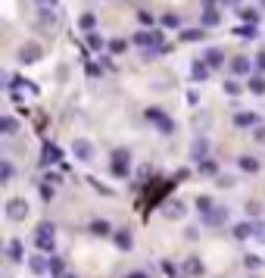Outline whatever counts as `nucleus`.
Returning <instances> with one entry per match:
<instances>
[{
    "mask_svg": "<svg viewBox=\"0 0 265 278\" xmlns=\"http://www.w3.org/2000/svg\"><path fill=\"white\" fill-rule=\"evenodd\" d=\"M53 234H56V228H53L50 222H41L38 228H35V244L44 250V253H47V250H53V241H56Z\"/></svg>",
    "mask_w": 265,
    "mask_h": 278,
    "instance_id": "f257e3e1",
    "label": "nucleus"
},
{
    "mask_svg": "<svg viewBox=\"0 0 265 278\" xmlns=\"http://www.w3.org/2000/svg\"><path fill=\"white\" fill-rule=\"evenodd\" d=\"M147 119H150L153 125H156V128H159L162 134H172V131H175V122L169 119V116L162 113L159 106H150V109H147Z\"/></svg>",
    "mask_w": 265,
    "mask_h": 278,
    "instance_id": "f03ea898",
    "label": "nucleus"
},
{
    "mask_svg": "<svg viewBox=\"0 0 265 278\" xmlns=\"http://www.w3.org/2000/svg\"><path fill=\"white\" fill-rule=\"evenodd\" d=\"M128 172H131V153H128V150H116L113 153V175L122 178Z\"/></svg>",
    "mask_w": 265,
    "mask_h": 278,
    "instance_id": "7ed1b4c3",
    "label": "nucleus"
},
{
    "mask_svg": "<svg viewBox=\"0 0 265 278\" xmlns=\"http://www.w3.org/2000/svg\"><path fill=\"white\" fill-rule=\"evenodd\" d=\"M134 41H138L141 47H150V53H147V60H150V56L159 50V44H162V35H159V31H141Z\"/></svg>",
    "mask_w": 265,
    "mask_h": 278,
    "instance_id": "20e7f679",
    "label": "nucleus"
},
{
    "mask_svg": "<svg viewBox=\"0 0 265 278\" xmlns=\"http://www.w3.org/2000/svg\"><path fill=\"white\" fill-rule=\"evenodd\" d=\"M6 216L13 219V222H22L25 216H28V203H25L22 197H16V200H10V203H6Z\"/></svg>",
    "mask_w": 265,
    "mask_h": 278,
    "instance_id": "39448f33",
    "label": "nucleus"
},
{
    "mask_svg": "<svg viewBox=\"0 0 265 278\" xmlns=\"http://www.w3.org/2000/svg\"><path fill=\"white\" fill-rule=\"evenodd\" d=\"M72 153L78 156L81 163H91V159H94V144H91V141H84V138H78L72 144Z\"/></svg>",
    "mask_w": 265,
    "mask_h": 278,
    "instance_id": "423d86ee",
    "label": "nucleus"
},
{
    "mask_svg": "<svg viewBox=\"0 0 265 278\" xmlns=\"http://www.w3.org/2000/svg\"><path fill=\"white\" fill-rule=\"evenodd\" d=\"M41 44H35V41H28V44H22V50H19V60L22 63H38L41 60Z\"/></svg>",
    "mask_w": 265,
    "mask_h": 278,
    "instance_id": "0eeeda50",
    "label": "nucleus"
},
{
    "mask_svg": "<svg viewBox=\"0 0 265 278\" xmlns=\"http://www.w3.org/2000/svg\"><path fill=\"white\" fill-rule=\"evenodd\" d=\"M162 216H166V219H181L184 216V203H181V200H169V203L162 206Z\"/></svg>",
    "mask_w": 265,
    "mask_h": 278,
    "instance_id": "6e6552de",
    "label": "nucleus"
},
{
    "mask_svg": "<svg viewBox=\"0 0 265 278\" xmlns=\"http://www.w3.org/2000/svg\"><path fill=\"white\" fill-rule=\"evenodd\" d=\"M206 150H209V141H206V138H203V134H200V138H196L193 144H191V156L196 159V163H200V159L206 156Z\"/></svg>",
    "mask_w": 265,
    "mask_h": 278,
    "instance_id": "1a4fd4ad",
    "label": "nucleus"
},
{
    "mask_svg": "<svg viewBox=\"0 0 265 278\" xmlns=\"http://www.w3.org/2000/svg\"><path fill=\"white\" fill-rule=\"evenodd\" d=\"M28 269H31L35 275H47V272H50V263H47L44 256H31V259H28Z\"/></svg>",
    "mask_w": 265,
    "mask_h": 278,
    "instance_id": "9d476101",
    "label": "nucleus"
},
{
    "mask_svg": "<svg viewBox=\"0 0 265 278\" xmlns=\"http://www.w3.org/2000/svg\"><path fill=\"white\" fill-rule=\"evenodd\" d=\"M203 219H206V225H221V222H228V209L216 206V209H212V213H206Z\"/></svg>",
    "mask_w": 265,
    "mask_h": 278,
    "instance_id": "9b49d317",
    "label": "nucleus"
},
{
    "mask_svg": "<svg viewBox=\"0 0 265 278\" xmlns=\"http://www.w3.org/2000/svg\"><path fill=\"white\" fill-rule=\"evenodd\" d=\"M250 60H246V56H234V60H231V72H234V75H246V72H250Z\"/></svg>",
    "mask_w": 265,
    "mask_h": 278,
    "instance_id": "f8f14e48",
    "label": "nucleus"
},
{
    "mask_svg": "<svg viewBox=\"0 0 265 278\" xmlns=\"http://www.w3.org/2000/svg\"><path fill=\"white\" fill-rule=\"evenodd\" d=\"M44 166H53V163H59V147L56 144H47L44 147V159H41Z\"/></svg>",
    "mask_w": 265,
    "mask_h": 278,
    "instance_id": "ddd939ff",
    "label": "nucleus"
},
{
    "mask_svg": "<svg viewBox=\"0 0 265 278\" xmlns=\"http://www.w3.org/2000/svg\"><path fill=\"white\" fill-rule=\"evenodd\" d=\"M131 244H134V241H131V231H125V228L116 231V247H119V250H131Z\"/></svg>",
    "mask_w": 265,
    "mask_h": 278,
    "instance_id": "4468645a",
    "label": "nucleus"
},
{
    "mask_svg": "<svg viewBox=\"0 0 265 278\" xmlns=\"http://www.w3.org/2000/svg\"><path fill=\"white\" fill-rule=\"evenodd\" d=\"M218 10L216 6H206V10H203V25H206V28H212V25H218Z\"/></svg>",
    "mask_w": 265,
    "mask_h": 278,
    "instance_id": "2eb2a0df",
    "label": "nucleus"
},
{
    "mask_svg": "<svg viewBox=\"0 0 265 278\" xmlns=\"http://www.w3.org/2000/svg\"><path fill=\"white\" fill-rule=\"evenodd\" d=\"M203 60H206L209 69H216V66H221V60H225V56H221V50L212 47V50H206V56H203Z\"/></svg>",
    "mask_w": 265,
    "mask_h": 278,
    "instance_id": "dca6fc26",
    "label": "nucleus"
},
{
    "mask_svg": "<svg viewBox=\"0 0 265 278\" xmlns=\"http://www.w3.org/2000/svg\"><path fill=\"white\" fill-rule=\"evenodd\" d=\"M250 234H256V225H250V222H241V225H234V238H250Z\"/></svg>",
    "mask_w": 265,
    "mask_h": 278,
    "instance_id": "f3484780",
    "label": "nucleus"
},
{
    "mask_svg": "<svg viewBox=\"0 0 265 278\" xmlns=\"http://www.w3.org/2000/svg\"><path fill=\"white\" fill-rule=\"evenodd\" d=\"M38 22L44 25V28H47V25H50V28H53V25H56V13L50 10V6H44V10H41V16H38Z\"/></svg>",
    "mask_w": 265,
    "mask_h": 278,
    "instance_id": "a211bd4d",
    "label": "nucleus"
},
{
    "mask_svg": "<svg viewBox=\"0 0 265 278\" xmlns=\"http://www.w3.org/2000/svg\"><path fill=\"white\" fill-rule=\"evenodd\" d=\"M184 272H187V275H203V263H200L196 256H191V259L184 263Z\"/></svg>",
    "mask_w": 265,
    "mask_h": 278,
    "instance_id": "6ab92c4d",
    "label": "nucleus"
},
{
    "mask_svg": "<svg viewBox=\"0 0 265 278\" xmlns=\"http://www.w3.org/2000/svg\"><path fill=\"white\" fill-rule=\"evenodd\" d=\"M241 169L243 172H259V159L256 156H241Z\"/></svg>",
    "mask_w": 265,
    "mask_h": 278,
    "instance_id": "aec40b11",
    "label": "nucleus"
},
{
    "mask_svg": "<svg viewBox=\"0 0 265 278\" xmlns=\"http://www.w3.org/2000/svg\"><path fill=\"white\" fill-rule=\"evenodd\" d=\"M234 122L241 125V128H246V125H256V113H237Z\"/></svg>",
    "mask_w": 265,
    "mask_h": 278,
    "instance_id": "412c9836",
    "label": "nucleus"
},
{
    "mask_svg": "<svg viewBox=\"0 0 265 278\" xmlns=\"http://www.w3.org/2000/svg\"><path fill=\"white\" fill-rule=\"evenodd\" d=\"M162 25H166V28H178V25H181V16L178 13H166L162 16Z\"/></svg>",
    "mask_w": 265,
    "mask_h": 278,
    "instance_id": "4be33fe9",
    "label": "nucleus"
},
{
    "mask_svg": "<svg viewBox=\"0 0 265 278\" xmlns=\"http://www.w3.org/2000/svg\"><path fill=\"white\" fill-rule=\"evenodd\" d=\"M91 231H94V234H106V231H109V222H106V219H94V222H91Z\"/></svg>",
    "mask_w": 265,
    "mask_h": 278,
    "instance_id": "5701e85b",
    "label": "nucleus"
},
{
    "mask_svg": "<svg viewBox=\"0 0 265 278\" xmlns=\"http://www.w3.org/2000/svg\"><path fill=\"white\" fill-rule=\"evenodd\" d=\"M0 131H3V134H13L16 131V119H13V116H3V119H0Z\"/></svg>",
    "mask_w": 265,
    "mask_h": 278,
    "instance_id": "b1692460",
    "label": "nucleus"
},
{
    "mask_svg": "<svg viewBox=\"0 0 265 278\" xmlns=\"http://www.w3.org/2000/svg\"><path fill=\"white\" fill-rule=\"evenodd\" d=\"M196 209H200V213L206 216V213H212L216 206H212V200H209V197H196Z\"/></svg>",
    "mask_w": 265,
    "mask_h": 278,
    "instance_id": "393cba45",
    "label": "nucleus"
},
{
    "mask_svg": "<svg viewBox=\"0 0 265 278\" xmlns=\"http://www.w3.org/2000/svg\"><path fill=\"white\" fill-rule=\"evenodd\" d=\"M6 253H10V259H16V263H19V259H22V244H19V241H13L10 247H6Z\"/></svg>",
    "mask_w": 265,
    "mask_h": 278,
    "instance_id": "a878e982",
    "label": "nucleus"
},
{
    "mask_svg": "<svg viewBox=\"0 0 265 278\" xmlns=\"http://www.w3.org/2000/svg\"><path fill=\"white\" fill-rule=\"evenodd\" d=\"M250 91H253V94H265V78H259V75L250 78Z\"/></svg>",
    "mask_w": 265,
    "mask_h": 278,
    "instance_id": "bb28decb",
    "label": "nucleus"
},
{
    "mask_svg": "<svg viewBox=\"0 0 265 278\" xmlns=\"http://www.w3.org/2000/svg\"><path fill=\"white\" fill-rule=\"evenodd\" d=\"M181 38H184V41H203L206 35H203V28H187Z\"/></svg>",
    "mask_w": 265,
    "mask_h": 278,
    "instance_id": "cd10ccee",
    "label": "nucleus"
},
{
    "mask_svg": "<svg viewBox=\"0 0 265 278\" xmlns=\"http://www.w3.org/2000/svg\"><path fill=\"white\" fill-rule=\"evenodd\" d=\"M206 75H209V66H206V63H193V78H200V81H203Z\"/></svg>",
    "mask_w": 265,
    "mask_h": 278,
    "instance_id": "c85d7f7f",
    "label": "nucleus"
},
{
    "mask_svg": "<svg viewBox=\"0 0 265 278\" xmlns=\"http://www.w3.org/2000/svg\"><path fill=\"white\" fill-rule=\"evenodd\" d=\"M88 47L91 50H100V47H103V38H100L97 31H91V35H88Z\"/></svg>",
    "mask_w": 265,
    "mask_h": 278,
    "instance_id": "c756f323",
    "label": "nucleus"
},
{
    "mask_svg": "<svg viewBox=\"0 0 265 278\" xmlns=\"http://www.w3.org/2000/svg\"><path fill=\"white\" fill-rule=\"evenodd\" d=\"M10 178H13V166L3 159V163H0V181H10Z\"/></svg>",
    "mask_w": 265,
    "mask_h": 278,
    "instance_id": "7c9ffc66",
    "label": "nucleus"
},
{
    "mask_svg": "<svg viewBox=\"0 0 265 278\" xmlns=\"http://www.w3.org/2000/svg\"><path fill=\"white\" fill-rule=\"evenodd\" d=\"M234 35L237 38H256V25H243V28H237Z\"/></svg>",
    "mask_w": 265,
    "mask_h": 278,
    "instance_id": "2f4dec72",
    "label": "nucleus"
},
{
    "mask_svg": "<svg viewBox=\"0 0 265 278\" xmlns=\"http://www.w3.org/2000/svg\"><path fill=\"white\" fill-rule=\"evenodd\" d=\"M241 19H243V22H250V25H256L259 13H256V10H241Z\"/></svg>",
    "mask_w": 265,
    "mask_h": 278,
    "instance_id": "473e14b6",
    "label": "nucleus"
},
{
    "mask_svg": "<svg viewBox=\"0 0 265 278\" xmlns=\"http://www.w3.org/2000/svg\"><path fill=\"white\" fill-rule=\"evenodd\" d=\"M50 272H53L56 278L63 275V259H59V256H53V259H50Z\"/></svg>",
    "mask_w": 265,
    "mask_h": 278,
    "instance_id": "72a5a7b5",
    "label": "nucleus"
},
{
    "mask_svg": "<svg viewBox=\"0 0 265 278\" xmlns=\"http://www.w3.org/2000/svg\"><path fill=\"white\" fill-rule=\"evenodd\" d=\"M94 22H97V19H94V13H84V16H81V28H84V31H91Z\"/></svg>",
    "mask_w": 265,
    "mask_h": 278,
    "instance_id": "f704fd0d",
    "label": "nucleus"
},
{
    "mask_svg": "<svg viewBox=\"0 0 265 278\" xmlns=\"http://www.w3.org/2000/svg\"><path fill=\"white\" fill-rule=\"evenodd\" d=\"M243 266H246V269H259V266H262V259L250 253V256H243Z\"/></svg>",
    "mask_w": 265,
    "mask_h": 278,
    "instance_id": "c9c22d12",
    "label": "nucleus"
},
{
    "mask_svg": "<svg viewBox=\"0 0 265 278\" xmlns=\"http://www.w3.org/2000/svg\"><path fill=\"white\" fill-rule=\"evenodd\" d=\"M128 44H125V41L122 38H116V41H109V50H113V53H122V50H125Z\"/></svg>",
    "mask_w": 265,
    "mask_h": 278,
    "instance_id": "e433bc0d",
    "label": "nucleus"
},
{
    "mask_svg": "<svg viewBox=\"0 0 265 278\" xmlns=\"http://www.w3.org/2000/svg\"><path fill=\"white\" fill-rule=\"evenodd\" d=\"M41 197H44V200H53V184H41Z\"/></svg>",
    "mask_w": 265,
    "mask_h": 278,
    "instance_id": "4c0bfd02",
    "label": "nucleus"
},
{
    "mask_svg": "<svg viewBox=\"0 0 265 278\" xmlns=\"http://www.w3.org/2000/svg\"><path fill=\"white\" fill-rule=\"evenodd\" d=\"M225 91L231 97H237V94H241V85H237V81H225Z\"/></svg>",
    "mask_w": 265,
    "mask_h": 278,
    "instance_id": "58836bf2",
    "label": "nucleus"
},
{
    "mask_svg": "<svg viewBox=\"0 0 265 278\" xmlns=\"http://www.w3.org/2000/svg\"><path fill=\"white\" fill-rule=\"evenodd\" d=\"M200 172L203 175H216V163H209V159H206V163H200Z\"/></svg>",
    "mask_w": 265,
    "mask_h": 278,
    "instance_id": "ea45409f",
    "label": "nucleus"
},
{
    "mask_svg": "<svg viewBox=\"0 0 265 278\" xmlns=\"http://www.w3.org/2000/svg\"><path fill=\"white\" fill-rule=\"evenodd\" d=\"M138 19H141L144 25H153V13H147V10H141V13H138Z\"/></svg>",
    "mask_w": 265,
    "mask_h": 278,
    "instance_id": "a19ab883",
    "label": "nucleus"
},
{
    "mask_svg": "<svg viewBox=\"0 0 265 278\" xmlns=\"http://www.w3.org/2000/svg\"><path fill=\"white\" fill-rule=\"evenodd\" d=\"M259 203H256V200H250V203H246V213H250V216H259Z\"/></svg>",
    "mask_w": 265,
    "mask_h": 278,
    "instance_id": "79ce46f5",
    "label": "nucleus"
},
{
    "mask_svg": "<svg viewBox=\"0 0 265 278\" xmlns=\"http://www.w3.org/2000/svg\"><path fill=\"white\" fill-rule=\"evenodd\" d=\"M253 138H256V141H259V144L265 147V125H259V128H256V134H253Z\"/></svg>",
    "mask_w": 265,
    "mask_h": 278,
    "instance_id": "37998d69",
    "label": "nucleus"
},
{
    "mask_svg": "<svg viewBox=\"0 0 265 278\" xmlns=\"http://www.w3.org/2000/svg\"><path fill=\"white\" fill-rule=\"evenodd\" d=\"M218 184H221V188H231V184H234V178H231V175H221Z\"/></svg>",
    "mask_w": 265,
    "mask_h": 278,
    "instance_id": "c03bdc74",
    "label": "nucleus"
},
{
    "mask_svg": "<svg viewBox=\"0 0 265 278\" xmlns=\"http://www.w3.org/2000/svg\"><path fill=\"white\" fill-rule=\"evenodd\" d=\"M253 63H256V69H265V50H262V53H259V56H256V60H253Z\"/></svg>",
    "mask_w": 265,
    "mask_h": 278,
    "instance_id": "a18cd8bd",
    "label": "nucleus"
},
{
    "mask_svg": "<svg viewBox=\"0 0 265 278\" xmlns=\"http://www.w3.org/2000/svg\"><path fill=\"white\" fill-rule=\"evenodd\" d=\"M253 238H259V241H265V225H256V234Z\"/></svg>",
    "mask_w": 265,
    "mask_h": 278,
    "instance_id": "49530a36",
    "label": "nucleus"
},
{
    "mask_svg": "<svg viewBox=\"0 0 265 278\" xmlns=\"http://www.w3.org/2000/svg\"><path fill=\"white\" fill-rule=\"evenodd\" d=\"M41 3H44V6H56V0H41Z\"/></svg>",
    "mask_w": 265,
    "mask_h": 278,
    "instance_id": "de8ad7c7",
    "label": "nucleus"
},
{
    "mask_svg": "<svg viewBox=\"0 0 265 278\" xmlns=\"http://www.w3.org/2000/svg\"><path fill=\"white\" fill-rule=\"evenodd\" d=\"M212 3H216V0H206V6H212Z\"/></svg>",
    "mask_w": 265,
    "mask_h": 278,
    "instance_id": "09e8293b",
    "label": "nucleus"
},
{
    "mask_svg": "<svg viewBox=\"0 0 265 278\" xmlns=\"http://www.w3.org/2000/svg\"><path fill=\"white\" fill-rule=\"evenodd\" d=\"M225 3H237V0H225Z\"/></svg>",
    "mask_w": 265,
    "mask_h": 278,
    "instance_id": "8fccbe9b",
    "label": "nucleus"
},
{
    "mask_svg": "<svg viewBox=\"0 0 265 278\" xmlns=\"http://www.w3.org/2000/svg\"><path fill=\"white\" fill-rule=\"evenodd\" d=\"M262 6H265V0H262Z\"/></svg>",
    "mask_w": 265,
    "mask_h": 278,
    "instance_id": "3c124183",
    "label": "nucleus"
},
{
    "mask_svg": "<svg viewBox=\"0 0 265 278\" xmlns=\"http://www.w3.org/2000/svg\"><path fill=\"white\" fill-rule=\"evenodd\" d=\"M66 278H72V275H66Z\"/></svg>",
    "mask_w": 265,
    "mask_h": 278,
    "instance_id": "603ef678",
    "label": "nucleus"
}]
</instances>
